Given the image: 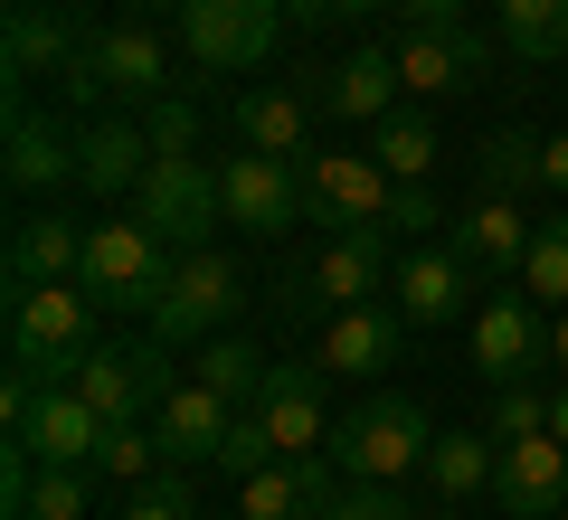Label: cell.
I'll use <instances>...</instances> for the list:
<instances>
[{
	"label": "cell",
	"instance_id": "1",
	"mask_svg": "<svg viewBox=\"0 0 568 520\" xmlns=\"http://www.w3.org/2000/svg\"><path fill=\"white\" fill-rule=\"evenodd\" d=\"M104 303L85 284H10V369L20 379H77V360L95 350Z\"/></svg>",
	"mask_w": 568,
	"mask_h": 520
},
{
	"label": "cell",
	"instance_id": "2",
	"mask_svg": "<svg viewBox=\"0 0 568 520\" xmlns=\"http://www.w3.org/2000/svg\"><path fill=\"white\" fill-rule=\"evenodd\" d=\"M246 313V275L219 256V246H171V275L152 294V340H219L227 322Z\"/></svg>",
	"mask_w": 568,
	"mask_h": 520
},
{
	"label": "cell",
	"instance_id": "3",
	"mask_svg": "<svg viewBox=\"0 0 568 520\" xmlns=\"http://www.w3.org/2000/svg\"><path fill=\"white\" fill-rule=\"evenodd\" d=\"M426 445H436V426H426V407L398 398V388L361 398L342 426H332V455H342V473H369V482H407V473H426Z\"/></svg>",
	"mask_w": 568,
	"mask_h": 520
},
{
	"label": "cell",
	"instance_id": "4",
	"mask_svg": "<svg viewBox=\"0 0 568 520\" xmlns=\"http://www.w3.org/2000/svg\"><path fill=\"white\" fill-rule=\"evenodd\" d=\"M10 445L29 463H85L104 455V417L85 407L77 379H10Z\"/></svg>",
	"mask_w": 568,
	"mask_h": 520
},
{
	"label": "cell",
	"instance_id": "5",
	"mask_svg": "<svg viewBox=\"0 0 568 520\" xmlns=\"http://www.w3.org/2000/svg\"><path fill=\"white\" fill-rule=\"evenodd\" d=\"M171 275V237L152 218H95L85 227V294L104 303V313H152V294H162Z\"/></svg>",
	"mask_w": 568,
	"mask_h": 520
},
{
	"label": "cell",
	"instance_id": "6",
	"mask_svg": "<svg viewBox=\"0 0 568 520\" xmlns=\"http://www.w3.org/2000/svg\"><path fill=\"white\" fill-rule=\"evenodd\" d=\"M275 39H284V0H181V48L219 77L265 67Z\"/></svg>",
	"mask_w": 568,
	"mask_h": 520
},
{
	"label": "cell",
	"instance_id": "7",
	"mask_svg": "<svg viewBox=\"0 0 568 520\" xmlns=\"http://www.w3.org/2000/svg\"><path fill=\"white\" fill-rule=\"evenodd\" d=\"M133 208L162 227L171 246H209V227L227 218V190L200 152H152V181L133 190Z\"/></svg>",
	"mask_w": 568,
	"mask_h": 520
},
{
	"label": "cell",
	"instance_id": "8",
	"mask_svg": "<svg viewBox=\"0 0 568 520\" xmlns=\"http://www.w3.org/2000/svg\"><path fill=\"white\" fill-rule=\"evenodd\" d=\"M304 208L342 237V227H388L398 181L379 171V152H313L304 161Z\"/></svg>",
	"mask_w": 568,
	"mask_h": 520
},
{
	"label": "cell",
	"instance_id": "9",
	"mask_svg": "<svg viewBox=\"0 0 568 520\" xmlns=\"http://www.w3.org/2000/svg\"><path fill=\"white\" fill-rule=\"evenodd\" d=\"M162 350H171V340H142V350H85V360H77V388H85V407H95L104 426H133L142 407H162L171 388H181Z\"/></svg>",
	"mask_w": 568,
	"mask_h": 520
},
{
	"label": "cell",
	"instance_id": "10",
	"mask_svg": "<svg viewBox=\"0 0 568 520\" xmlns=\"http://www.w3.org/2000/svg\"><path fill=\"white\" fill-rule=\"evenodd\" d=\"M388 275H398L388 227H342V237L304 265V313H351V303H379Z\"/></svg>",
	"mask_w": 568,
	"mask_h": 520
},
{
	"label": "cell",
	"instance_id": "11",
	"mask_svg": "<svg viewBox=\"0 0 568 520\" xmlns=\"http://www.w3.org/2000/svg\"><path fill=\"white\" fill-rule=\"evenodd\" d=\"M388 303H398L407 332H446V322L474 313V265L455 246H407L398 275H388Z\"/></svg>",
	"mask_w": 568,
	"mask_h": 520
},
{
	"label": "cell",
	"instance_id": "12",
	"mask_svg": "<svg viewBox=\"0 0 568 520\" xmlns=\"http://www.w3.org/2000/svg\"><path fill=\"white\" fill-rule=\"evenodd\" d=\"M219 190H227V227H246V237H284V227L304 218V181L275 152H227Z\"/></svg>",
	"mask_w": 568,
	"mask_h": 520
},
{
	"label": "cell",
	"instance_id": "13",
	"mask_svg": "<svg viewBox=\"0 0 568 520\" xmlns=\"http://www.w3.org/2000/svg\"><path fill=\"white\" fill-rule=\"evenodd\" d=\"M227 426H237V407H227L209 379H181L162 407H152V436H162L171 473H219V445H227Z\"/></svg>",
	"mask_w": 568,
	"mask_h": 520
},
{
	"label": "cell",
	"instance_id": "14",
	"mask_svg": "<svg viewBox=\"0 0 568 520\" xmlns=\"http://www.w3.org/2000/svg\"><path fill=\"white\" fill-rule=\"evenodd\" d=\"M398 303H351V313H323V340H313V369L323 379H388L398 360Z\"/></svg>",
	"mask_w": 568,
	"mask_h": 520
},
{
	"label": "cell",
	"instance_id": "15",
	"mask_svg": "<svg viewBox=\"0 0 568 520\" xmlns=\"http://www.w3.org/2000/svg\"><path fill=\"white\" fill-rule=\"evenodd\" d=\"M246 407H256V426L275 436V455H284V463H313V455L332 445V417H323V369H265V388H256Z\"/></svg>",
	"mask_w": 568,
	"mask_h": 520
},
{
	"label": "cell",
	"instance_id": "16",
	"mask_svg": "<svg viewBox=\"0 0 568 520\" xmlns=\"http://www.w3.org/2000/svg\"><path fill=\"white\" fill-rule=\"evenodd\" d=\"M77 85H95V95H133V104H162V85H171V58H162V39H152V29L114 20V29H95V39H85V67H77Z\"/></svg>",
	"mask_w": 568,
	"mask_h": 520
},
{
	"label": "cell",
	"instance_id": "17",
	"mask_svg": "<svg viewBox=\"0 0 568 520\" xmlns=\"http://www.w3.org/2000/svg\"><path fill=\"white\" fill-rule=\"evenodd\" d=\"M493 492H503L511 520H559L568 511V445L549 436V426H540V436H521V445H503Z\"/></svg>",
	"mask_w": 568,
	"mask_h": 520
},
{
	"label": "cell",
	"instance_id": "18",
	"mask_svg": "<svg viewBox=\"0 0 568 520\" xmlns=\"http://www.w3.org/2000/svg\"><path fill=\"white\" fill-rule=\"evenodd\" d=\"M152 123H133V114H95L77 133V181L95 190V200H123V190H142L152 181Z\"/></svg>",
	"mask_w": 568,
	"mask_h": 520
},
{
	"label": "cell",
	"instance_id": "19",
	"mask_svg": "<svg viewBox=\"0 0 568 520\" xmlns=\"http://www.w3.org/2000/svg\"><path fill=\"white\" fill-rule=\"evenodd\" d=\"M398 48H351V58H332L323 67V85H313V104H332V114H351V123H388L398 114Z\"/></svg>",
	"mask_w": 568,
	"mask_h": 520
},
{
	"label": "cell",
	"instance_id": "20",
	"mask_svg": "<svg viewBox=\"0 0 568 520\" xmlns=\"http://www.w3.org/2000/svg\"><path fill=\"white\" fill-rule=\"evenodd\" d=\"M10 284H85V227L67 208H29L10 227Z\"/></svg>",
	"mask_w": 568,
	"mask_h": 520
},
{
	"label": "cell",
	"instance_id": "21",
	"mask_svg": "<svg viewBox=\"0 0 568 520\" xmlns=\"http://www.w3.org/2000/svg\"><path fill=\"white\" fill-rule=\"evenodd\" d=\"M484 58L493 48L465 39V29H407L398 39V85L407 95H465V85L484 77Z\"/></svg>",
	"mask_w": 568,
	"mask_h": 520
},
{
	"label": "cell",
	"instance_id": "22",
	"mask_svg": "<svg viewBox=\"0 0 568 520\" xmlns=\"http://www.w3.org/2000/svg\"><path fill=\"white\" fill-rule=\"evenodd\" d=\"M540 350H549V332L530 322V294H521V303H511V294L474 303V369H484L493 388H511L530 360H540Z\"/></svg>",
	"mask_w": 568,
	"mask_h": 520
},
{
	"label": "cell",
	"instance_id": "23",
	"mask_svg": "<svg viewBox=\"0 0 568 520\" xmlns=\"http://www.w3.org/2000/svg\"><path fill=\"white\" fill-rule=\"evenodd\" d=\"M455 256H465L474 265V275H521V256H530V218H521V208H511V200H474L465 208V218H455Z\"/></svg>",
	"mask_w": 568,
	"mask_h": 520
},
{
	"label": "cell",
	"instance_id": "24",
	"mask_svg": "<svg viewBox=\"0 0 568 520\" xmlns=\"http://www.w3.org/2000/svg\"><path fill=\"white\" fill-rule=\"evenodd\" d=\"M0 171H10V190H20V200L67 190V181H77V133H58L48 114H10V161H0Z\"/></svg>",
	"mask_w": 568,
	"mask_h": 520
},
{
	"label": "cell",
	"instance_id": "25",
	"mask_svg": "<svg viewBox=\"0 0 568 520\" xmlns=\"http://www.w3.org/2000/svg\"><path fill=\"white\" fill-rule=\"evenodd\" d=\"M67 67H85V48L67 39L58 10H10V85H39V77H67Z\"/></svg>",
	"mask_w": 568,
	"mask_h": 520
},
{
	"label": "cell",
	"instance_id": "26",
	"mask_svg": "<svg viewBox=\"0 0 568 520\" xmlns=\"http://www.w3.org/2000/svg\"><path fill=\"white\" fill-rule=\"evenodd\" d=\"M304 123H313V104L294 95V85H256V95H237V142L246 152H304Z\"/></svg>",
	"mask_w": 568,
	"mask_h": 520
},
{
	"label": "cell",
	"instance_id": "27",
	"mask_svg": "<svg viewBox=\"0 0 568 520\" xmlns=\"http://www.w3.org/2000/svg\"><path fill=\"white\" fill-rule=\"evenodd\" d=\"M493 463H503V445H493V436H436V445H426V482H436V501L493 492Z\"/></svg>",
	"mask_w": 568,
	"mask_h": 520
},
{
	"label": "cell",
	"instance_id": "28",
	"mask_svg": "<svg viewBox=\"0 0 568 520\" xmlns=\"http://www.w3.org/2000/svg\"><path fill=\"white\" fill-rule=\"evenodd\" d=\"M313 492H323V482L304 473V463H265V473H246L237 482V520H313Z\"/></svg>",
	"mask_w": 568,
	"mask_h": 520
},
{
	"label": "cell",
	"instance_id": "29",
	"mask_svg": "<svg viewBox=\"0 0 568 520\" xmlns=\"http://www.w3.org/2000/svg\"><path fill=\"white\" fill-rule=\"evenodd\" d=\"M503 48L559 67L568 58V0H503Z\"/></svg>",
	"mask_w": 568,
	"mask_h": 520
},
{
	"label": "cell",
	"instance_id": "30",
	"mask_svg": "<svg viewBox=\"0 0 568 520\" xmlns=\"http://www.w3.org/2000/svg\"><path fill=\"white\" fill-rule=\"evenodd\" d=\"M369 152H379L388 181H436V123H426V114H388V123H369Z\"/></svg>",
	"mask_w": 568,
	"mask_h": 520
},
{
	"label": "cell",
	"instance_id": "31",
	"mask_svg": "<svg viewBox=\"0 0 568 520\" xmlns=\"http://www.w3.org/2000/svg\"><path fill=\"white\" fill-rule=\"evenodd\" d=\"M162 463H171V455H162V436H152L142 417H133V426H104V455H95V473H104V482L142 492V482H162Z\"/></svg>",
	"mask_w": 568,
	"mask_h": 520
},
{
	"label": "cell",
	"instance_id": "32",
	"mask_svg": "<svg viewBox=\"0 0 568 520\" xmlns=\"http://www.w3.org/2000/svg\"><path fill=\"white\" fill-rule=\"evenodd\" d=\"M521 294L549 303V313H568V208L549 227H530V256H521Z\"/></svg>",
	"mask_w": 568,
	"mask_h": 520
},
{
	"label": "cell",
	"instance_id": "33",
	"mask_svg": "<svg viewBox=\"0 0 568 520\" xmlns=\"http://www.w3.org/2000/svg\"><path fill=\"white\" fill-rule=\"evenodd\" d=\"M313 520H417V511L398 501V482L351 473V482H323V492H313Z\"/></svg>",
	"mask_w": 568,
	"mask_h": 520
},
{
	"label": "cell",
	"instance_id": "34",
	"mask_svg": "<svg viewBox=\"0 0 568 520\" xmlns=\"http://www.w3.org/2000/svg\"><path fill=\"white\" fill-rule=\"evenodd\" d=\"M190 379H209L227 407H237V398H256V388H265V360L246 350L237 332H219V340H200V369H190Z\"/></svg>",
	"mask_w": 568,
	"mask_h": 520
},
{
	"label": "cell",
	"instance_id": "35",
	"mask_svg": "<svg viewBox=\"0 0 568 520\" xmlns=\"http://www.w3.org/2000/svg\"><path fill=\"white\" fill-rule=\"evenodd\" d=\"M530 181H540V142L530 133H493L484 142V200H521Z\"/></svg>",
	"mask_w": 568,
	"mask_h": 520
},
{
	"label": "cell",
	"instance_id": "36",
	"mask_svg": "<svg viewBox=\"0 0 568 520\" xmlns=\"http://www.w3.org/2000/svg\"><path fill=\"white\" fill-rule=\"evenodd\" d=\"M540 426H549V398H540V388H521V379L493 388V426H484L493 445H521V436H540Z\"/></svg>",
	"mask_w": 568,
	"mask_h": 520
},
{
	"label": "cell",
	"instance_id": "37",
	"mask_svg": "<svg viewBox=\"0 0 568 520\" xmlns=\"http://www.w3.org/2000/svg\"><path fill=\"white\" fill-rule=\"evenodd\" d=\"M265 463H275V436H265V426H256V407H246V417L237 426H227V445H219V473H265Z\"/></svg>",
	"mask_w": 568,
	"mask_h": 520
},
{
	"label": "cell",
	"instance_id": "38",
	"mask_svg": "<svg viewBox=\"0 0 568 520\" xmlns=\"http://www.w3.org/2000/svg\"><path fill=\"white\" fill-rule=\"evenodd\" d=\"M123 520H200V501H190V482L171 473V482H142V492L123 501Z\"/></svg>",
	"mask_w": 568,
	"mask_h": 520
},
{
	"label": "cell",
	"instance_id": "39",
	"mask_svg": "<svg viewBox=\"0 0 568 520\" xmlns=\"http://www.w3.org/2000/svg\"><path fill=\"white\" fill-rule=\"evenodd\" d=\"M417 227H446V218H436V190H426V181H398V208H388V237H417Z\"/></svg>",
	"mask_w": 568,
	"mask_h": 520
},
{
	"label": "cell",
	"instance_id": "40",
	"mask_svg": "<svg viewBox=\"0 0 568 520\" xmlns=\"http://www.w3.org/2000/svg\"><path fill=\"white\" fill-rule=\"evenodd\" d=\"M142 123H152L162 152H190V142H200V114H190V104H142Z\"/></svg>",
	"mask_w": 568,
	"mask_h": 520
},
{
	"label": "cell",
	"instance_id": "41",
	"mask_svg": "<svg viewBox=\"0 0 568 520\" xmlns=\"http://www.w3.org/2000/svg\"><path fill=\"white\" fill-rule=\"evenodd\" d=\"M417 29H465V0H398Z\"/></svg>",
	"mask_w": 568,
	"mask_h": 520
},
{
	"label": "cell",
	"instance_id": "42",
	"mask_svg": "<svg viewBox=\"0 0 568 520\" xmlns=\"http://www.w3.org/2000/svg\"><path fill=\"white\" fill-rule=\"evenodd\" d=\"M313 20H369V10H398V0H304Z\"/></svg>",
	"mask_w": 568,
	"mask_h": 520
},
{
	"label": "cell",
	"instance_id": "43",
	"mask_svg": "<svg viewBox=\"0 0 568 520\" xmlns=\"http://www.w3.org/2000/svg\"><path fill=\"white\" fill-rule=\"evenodd\" d=\"M540 190H568V133L540 142Z\"/></svg>",
	"mask_w": 568,
	"mask_h": 520
},
{
	"label": "cell",
	"instance_id": "44",
	"mask_svg": "<svg viewBox=\"0 0 568 520\" xmlns=\"http://www.w3.org/2000/svg\"><path fill=\"white\" fill-rule=\"evenodd\" d=\"M549 436L568 445V388H549Z\"/></svg>",
	"mask_w": 568,
	"mask_h": 520
},
{
	"label": "cell",
	"instance_id": "45",
	"mask_svg": "<svg viewBox=\"0 0 568 520\" xmlns=\"http://www.w3.org/2000/svg\"><path fill=\"white\" fill-rule=\"evenodd\" d=\"M549 360H559V369H568V313H559V322H549Z\"/></svg>",
	"mask_w": 568,
	"mask_h": 520
},
{
	"label": "cell",
	"instance_id": "46",
	"mask_svg": "<svg viewBox=\"0 0 568 520\" xmlns=\"http://www.w3.org/2000/svg\"><path fill=\"white\" fill-rule=\"evenodd\" d=\"M417 520H436V511H417ZM446 520H455V511H446Z\"/></svg>",
	"mask_w": 568,
	"mask_h": 520
}]
</instances>
